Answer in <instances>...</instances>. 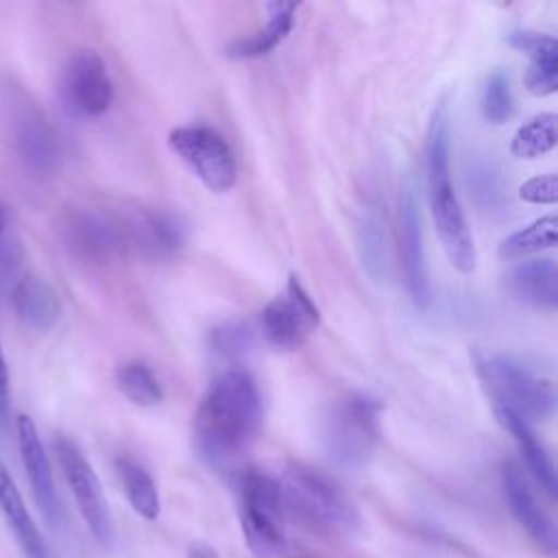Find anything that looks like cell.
I'll list each match as a JSON object with an SVG mask.
<instances>
[{
    "label": "cell",
    "mask_w": 558,
    "mask_h": 558,
    "mask_svg": "<svg viewBox=\"0 0 558 558\" xmlns=\"http://www.w3.org/2000/svg\"><path fill=\"white\" fill-rule=\"evenodd\" d=\"M279 486L286 510L299 519L336 530H353L357 525L353 501L329 475L303 462H290L283 469Z\"/></svg>",
    "instance_id": "obj_3"
},
{
    "label": "cell",
    "mask_w": 558,
    "mask_h": 558,
    "mask_svg": "<svg viewBox=\"0 0 558 558\" xmlns=\"http://www.w3.org/2000/svg\"><path fill=\"white\" fill-rule=\"evenodd\" d=\"M61 238L68 251L87 264H107L126 257L120 209L76 207L63 218Z\"/></svg>",
    "instance_id": "obj_7"
},
{
    "label": "cell",
    "mask_w": 558,
    "mask_h": 558,
    "mask_svg": "<svg viewBox=\"0 0 558 558\" xmlns=\"http://www.w3.org/2000/svg\"><path fill=\"white\" fill-rule=\"evenodd\" d=\"M296 9H299L296 2H268L266 4V11H268L266 26L262 31H257L255 35L231 41L225 48V54L233 57V59H253V57L268 54L292 31Z\"/></svg>",
    "instance_id": "obj_19"
},
{
    "label": "cell",
    "mask_w": 558,
    "mask_h": 558,
    "mask_svg": "<svg viewBox=\"0 0 558 558\" xmlns=\"http://www.w3.org/2000/svg\"><path fill=\"white\" fill-rule=\"evenodd\" d=\"M482 377L488 386L493 403L519 414L523 421H545L554 412V386L532 375L519 362L495 355L482 364Z\"/></svg>",
    "instance_id": "obj_6"
},
{
    "label": "cell",
    "mask_w": 558,
    "mask_h": 558,
    "mask_svg": "<svg viewBox=\"0 0 558 558\" xmlns=\"http://www.w3.org/2000/svg\"><path fill=\"white\" fill-rule=\"evenodd\" d=\"M357 246L360 257L364 264V270L373 277V281H379L386 268V244H384V218L379 207L371 205L360 222L357 233Z\"/></svg>",
    "instance_id": "obj_26"
},
{
    "label": "cell",
    "mask_w": 558,
    "mask_h": 558,
    "mask_svg": "<svg viewBox=\"0 0 558 558\" xmlns=\"http://www.w3.org/2000/svg\"><path fill=\"white\" fill-rule=\"evenodd\" d=\"M556 113H541L517 129L510 142V153L519 159H536L547 155L558 140Z\"/></svg>",
    "instance_id": "obj_24"
},
{
    "label": "cell",
    "mask_w": 558,
    "mask_h": 558,
    "mask_svg": "<svg viewBox=\"0 0 558 558\" xmlns=\"http://www.w3.org/2000/svg\"><path fill=\"white\" fill-rule=\"evenodd\" d=\"M525 87L534 96H549L558 87V57L532 61L525 74Z\"/></svg>",
    "instance_id": "obj_30"
},
{
    "label": "cell",
    "mask_w": 558,
    "mask_h": 558,
    "mask_svg": "<svg viewBox=\"0 0 558 558\" xmlns=\"http://www.w3.org/2000/svg\"><path fill=\"white\" fill-rule=\"evenodd\" d=\"M0 512L7 521V525L11 527L13 536L17 538L26 558H52L37 523L33 521V517L24 504V497H22L13 475L9 473V469L2 460H0Z\"/></svg>",
    "instance_id": "obj_16"
},
{
    "label": "cell",
    "mask_w": 558,
    "mask_h": 558,
    "mask_svg": "<svg viewBox=\"0 0 558 558\" xmlns=\"http://www.w3.org/2000/svg\"><path fill=\"white\" fill-rule=\"evenodd\" d=\"M11 131L13 146L33 174L50 177L59 170L63 157L61 137L37 105L20 98L11 113Z\"/></svg>",
    "instance_id": "obj_11"
},
{
    "label": "cell",
    "mask_w": 558,
    "mask_h": 558,
    "mask_svg": "<svg viewBox=\"0 0 558 558\" xmlns=\"http://www.w3.org/2000/svg\"><path fill=\"white\" fill-rule=\"evenodd\" d=\"M510 292L534 307L554 310L558 305V270L554 259H530L512 268Z\"/></svg>",
    "instance_id": "obj_18"
},
{
    "label": "cell",
    "mask_w": 558,
    "mask_h": 558,
    "mask_svg": "<svg viewBox=\"0 0 558 558\" xmlns=\"http://www.w3.org/2000/svg\"><path fill=\"white\" fill-rule=\"evenodd\" d=\"M11 305L17 318L35 331L52 329L61 314V301L52 290V286H48L44 279L33 275L22 277L13 286Z\"/></svg>",
    "instance_id": "obj_17"
},
{
    "label": "cell",
    "mask_w": 558,
    "mask_h": 558,
    "mask_svg": "<svg viewBox=\"0 0 558 558\" xmlns=\"http://www.w3.org/2000/svg\"><path fill=\"white\" fill-rule=\"evenodd\" d=\"M320 312L296 275H290L286 288L262 310L259 327L266 342L277 351H296L316 331Z\"/></svg>",
    "instance_id": "obj_8"
},
{
    "label": "cell",
    "mask_w": 558,
    "mask_h": 558,
    "mask_svg": "<svg viewBox=\"0 0 558 558\" xmlns=\"http://www.w3.org/2000/svg\"><path fill=\"white\" fill-rule=\"evenodd\" d=\"M170 150L214 194H225L238 183V161L227 140L209 126H177L168 133Z\"/></svg>",
    "instance_id": "obj_5"
},
{
    "label": "cell",
    "mask_w": 558,
    "mask_h": 558,
    "mask_svg": "<svg viewBox=\"0 0 558 558\" xmlns=\"http://www.w3.org/2000/svg\"><path fill=\"white\" fill-rule=\"evenodd\" d=\"M501 486L506 501L514 514V519L530 532L534 541H538L545 549H556V527L554 521L545 514V510L536 504V497L523 475V469L514 460H506L501 466Z\"/></svg>",
    "instance_id": "obj_15"
},
{
    "label": "cell",
    "mask_w": 558,
    "mask_h": 558,
    "mask_svg": "<svg viewBox=\"0 0 558 558\" xmlns=\"http://www.w3.org/2000/svg\"><path fill=\"white\" fill-rule=\"evenodd\" d=\"M262 414V397L253 377L229 368L209 384L198 403L194 442L207 462L229 466L255 440Z\"/></svg>",
    "instance_id": "obj_1"
},
{
    "label": "cell",
    "mask_w": 558,
    "mask_h": 558,
    "mask_svg": "<svg viewBox=\"0 0 558 558\" xmlns=\"http://www.w3.org/2000/svg\"><path fill=\"white\" fill-rule=\"evenodd\" d=\"M209 342L216 353L225 357H240L251 349L253 333L244 323L231 320L214 327L209 333Z\"/></svg>",
    "instance_id": "obj_28"
},
{
    "label": "cell",
    "mask_w": 558,
    "mask_h": 558,
    "mask_svg": "<svg viewBox=\"0 0 558 558\" xmlns=\"http://www.w3.org/2000/svg\"><path fill=\"white\" fill-rule=\"evenodd\" d=\"M59 94L70 113L102 116L113 100V85L100 54L94 50L74 52L61 70Z\"/></svg>",
    "instance_id": "obj_10"
},
{
    "label": "cell",
    "mask_w": 558,
    "mask_h": 558,
    "mask_svg": "<svg viewBox=\"0 0 558 558\" xmlns=\"http://www.w3.org/2000/svg\"><path fill=\"white\" fill-rule=\"evenodd\" d=\"M9 421H11V384H9V366L0 344V436L7 434Z\"/></svg>",
    "instance_id": "obj_32"
},
{
    "label": "cell",
    "mask_w": 558,
    "mask_h": 558,
    "mask_svg": "<svg viewBox=\"0 0 558 558\" xmlns=\"http://www.w3.org/2000/svg\"><path fill=\"white\" fill-rule=\"evenodd\" d=\"M116 471L120 477V484L124 488V495L131 504V508L146 521H155L159 517V493L150 477V473L137 464L131 458H118Z\"/></svg>",
    "instance_id": "obj_22"
},
{
    "label": "cell",
    "mask_w": 558,
    "mask_h": 558,
    "mask_svg": "<svg viewBox=\"0 0 558 558\" xmlns=\"http://www.w3.org/2000/svg\"><path fill=\"white\" fill-rule=\"evenodd\" d=\"M556 229H558V220L554 214L543 216L538 220H534L532 225L514 231L512 235H508L506 240H501L497 255L501 259H521L534 253H541L545 248H554L556 246Z\"/></svg>",
    "instance_id": "obj_23"
},
{
    "label": "cell",
    "mask_w": 558,
    "mask_h": 558,
    "mask_svg": "<svg viewBox=\"0 0 558 558\" xmlns=\"http://www.w3.org/2000/svg\"><path fill=\"white\" fill-rule=\"evenodd\" d=\"M399 259L403 268V279L412 303L418 310L429 305V277L425 266V248H423V231H421V214L414 190L410 185L403 187L399 198Z\"/></svg>",
    "instance_id": "obj_13"
},
{
    "label": "cell",
    "mask_w": 558,
    "mask_h": 558,
    "mask_svg": "<svg viewBox=\"0 0 558 558\" xmlns=\"http://www.w3.org/2000/svg\"><path fill=\"white\" fill-rule=\"evenodd\" d=\"M4 222H7V209H4V205L0 203V238H2V231H4Z\"/></svg>",
    "instance_id": "obj_34"
},
{
    "label": "cell",
    "mask_w": 558,
    "mask_h": 558,
    "mask_svg": "<svg viewBox=\"0 0 558 558\" xmlns=\"http://www.w3.org/2000/svg\"><path fill=\"white\" fill-rule=\"evenodd\" d=\"M381 403L366 395L336 401L323 418V440L333 460L347 466L364 464L377 442Z\"/></svg>",
    "instance_id": "obj_4"
},
{
    "label": "cell",
    "mask_w": 558,
    "mask_h": 558,
    "mask_svg": "<svg viewBox=\"0 0 558 558\" xmlns=\"http://www.w3.org/2000/svg\"><path fill=\"white\" fill-rule=\"evenodd\" d=\"M425 170H427V194H429L432 218H434L440 244L451 266L458 272L469 275L475 270L477 253H475L473 235L466 225L462 205L451 185L449 118L445 107H440L429 122L427 146H425Z\"/></svg>",
    "instance_id": "obj_2"
},
{
    "label": "cell",
    "mask_w": 558,
    "mask_h": 558,
    "mask_svg": "<svg viewBox=\"0 0 558 558\" xmlns=\"http://www.w3.org/2000/svg\"><path fill=\"white\" fill-rule=\"evenodd\" d=\"M508 44L521 52H525L532 61L541 59H556L558 57V46L556 39L536 31H512L506 35Z\"/></svg>",
    "instance_id": "obj_29"
},
{
    "label": "cell",
    "mask_w": 558,
    "mask_h": 558,
    "mask_svg": "<svg viewBox=\"0 0 558 558\" xmlns=\"http://www.w3.org/2000/svg\"><path fill=\"white\" fill-rule=\"evenodd\" d=\"M126 257L144 262L170 259L183 244L181 227L168 214L150 207L120 209Z\"/></svg>",
    "instance_id": "obj_12"
},
{
    "label": "cell",
    "mask_w": 558,
    "mask_h": 558,
    "mask_svg": "<svg viewBox=\"0 0 558 558\" xmlns=\"http://www.w3.org/2000/svg\"><path fill=\"white\" fill-rule=\"evenodd\" d=\"M519 198L532 205H554L558 201V177L547 172L527 179L519 185Z\"/></svg>",
    "instance_id": "obj_31"
},
{
    "label": "cell",
    "mask_w": 558,
    "mask_h": 558,
    "mask_svg": "<svg viewBox=\"0 0 558 558\" xmlns=\"http://www.w3.org/2000/svg\"><path fill=\"white\" fill-rule=\"evenodd\" d=\"M116 386L118 390L135 405L150 408L163 399V390L153 375V371L144 362H124L116 368Z\"/></svg>",
    "instance_id": "obj_25"
},
{
    "label": "cell",
    "mask_w": 558,
    "mask_h": 558,
    "mask_svg": "<svg viewBox=\"0 0 558 558\" xmlns=\"http://www.w3.org/2000/svg\"><path fill=\"white\" fill-rule=\"evenodd\" d=\"M15 434H17L20 458H22L31 490L35 495V501H37L41 514L46 517V521L54 527L61 517V504L57 497L54 477H52V469H50L46 449H44L39 432L28 414H20L15 418Z\"/></svg>",
    "instance_id": "obj_14"
},
{
    "label": "cell",
    "mask_w": 558,
    "mask_h": 558,
    "mask_svg": "<svg viewBox=\"0 0 558 558\" xmlns=\"http://www.w3.org/2000/svg\"><path fill=\"white\" fill-rule=\"evenodd\" d=\"M187 558H218L214 547L207 543H192L187 547Z\"/></svg>",
    "instance_id": "obj_33"
},
{
    "label": "cell",
    "mask_w": 558,
    "mask_h": 558,
    "mask_svg": "<svg viewBox=\"0 0 558 558\" xmlns=\"http://www.w3.org/2000/svg\"><path fill=\"white\" fill-rule=\"evenodd\" d=\"M240 525L248 549L257 558H275L286 549L281 519L240 504Z\"/></svg>",
    "instance_id": "obj_21"
},
{
    "label": "cell",
    "mask_w": 558,
    "mask_h": 558,
    "mask_svg": "<svg viewBox=\"0 0 558 558\" xmlns=\"http://www.w3.org/2000/svg\"><path fill=\"white\" fill-rule=\"evenodd\" d=\"M495 408V416L501 423V427L514 438V442L519 445V451L525 458L527 469L532 471V475L536 477V482L549 493H556V471L551 464V458L547 456L545 447L538 442V438L534 436L532 427L527 421H523L519 414H514L512 410L493 403Z\"/></svg>",
    "instance_id": "obj_20"
},
{
    "label": "cell",
    "mask_w": 558,
    "mask_h": 558,
    "mask_svg": "<svg viewBox=\"0 0 558 558\" xmlns=\"http://www.w3.org/2000/svg\"><path fill=\"white\" fill-rule=\"evenodd\" d=\"M52 447L83 521L87 523L89 532L102 547H111L113 525H111V517H109V508H107L100 482L92 464L87 462L83 451L65 436H57Z\"/></svg>",
    "instance_id": "obj_9"
},
{
    "label": "cell",
    "mask_w": 558,
    "mask_h": 558,
    "mask_svg": "<svg viewBox=\"0 0 558 558\" xmlns=\"http://www.w3.org/2000/svg\"><path fill=\"white\" fill-rule=\"evenodd\" d=\"M482 113L490 124H501L512 113V89L506 72L495 70L482 92Z\"/></svg>",
    "instance_id": "obj_27"
}]
</instances>
